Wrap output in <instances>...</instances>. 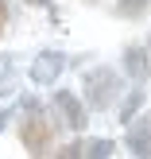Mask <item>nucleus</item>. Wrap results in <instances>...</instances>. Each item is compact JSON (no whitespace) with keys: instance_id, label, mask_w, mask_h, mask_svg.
<instances>
[{"instance_id":"nucleus-2","label":"nucleus","mask_w":151,"mask_h":159,"mask_svg":"<svg viewBox=\"0 0 151 159\" xmlns=\"http://www.w3.org/2000/svg\"><path fill=\"white\" fill-rule=\"evenodd\" d=\"M20 140H23V148H27L31 155H47L51 152L54 128H51V120H47V113L39 105H27V113H23V120H20Z\"/></svg>"},{"instance_id":"nucleus-8","label":"nucleus","mask_w":151,"mask_h":159,"mask_svg":"<svg viewBox=\"0 0 151 159\" xmlns=\"http://www.w3.org/2000/svg\"><path fill=\"white\" fill-rule=\"evenodd\" d=\"M140 105H144V89H132V93H128V101L120 105V120H124V124H132V120H136V113H140Z\"/></svg>"},{"instance_id":"nucleus-10","label":"nucleus","mask_w":151,"mask_h":159,"mask_svg":"<svg viewBox=\"0 0 151 159\" xmlns=\"http://www.w3.org/2000/svg\"><path fill=\"white\" fill-rule=\"evenodd\" d=\"M12 74V58H8V54H0V78H8Z\"/></svg>"},{"instance_id":"nucleus-1","label":"nucleus","mask_w":151,"mask_h":159,"mask_svg":"<svg viewBox=\"0 0 151 159\" xmlns=\"http://www.w3.org/2000/svg\"><path fill=\"white\" fill-rule=\"evenodd\" d=\"M82 89H85V101L93 105V113H105V109L116 105V97H120L124 82H120V74H116V70H109V66H93V70H85Z\"/></svg>"},{"instance_id":"nucleus-3","label":"nucleus","mask_w":151,"mask_h":159,"mask_svg":"<svg viewBox=\"0 0 151 159\" xmlns=\"http://www.w3.org/2000/svg\"><path fill=\"white\" fill-rule=\"evenodd\" d=\"M54 113L62 116V124H66L70 132H82L85 120H89L85 105L78 101V93H70V89H58V93H54Z\"/></svg>"},{"instance_id":"nucleus-6","label":"nucleus","mask_w":151,"mask_h":159,"mask_svg":"<svg viewBox=\"0 0 151 159\" xmlns=\"http://www.w3.org/2000/svg\"><path fill=\"white\" fill-rule=\"evenodd\" d=\"M124 74L132 78V82H144L151 74V51L147 47H124Z\"/></svg>"},{"instance_id":"nucleus-4","label":"nucleus","mask_w":151,"mask_h":159,"mask_svg":"<svg viewBox=\"0 0 151 159\" xmlns=\"http://www.w3.org/2000/svg\"><path fill=\"white\" fill-rule=\"evenodd\" d=\"M66 70V54L62 51H43L39 58H31V82L35 85H54Z\"/></svg>"},{"instance_id":"nucleus-12","label":"nucleus","mask_w":151,"mask_h":159,"mask_svg":"<svg viewBox=\"0 0 151 159\" xmlns=\"http://www.w3.org/2000/svg\"><path fill=\"white\" fill-rule=\"evenodd\" d=\"M8 116H12V113H0V128H4V124H8Z\"/></svg>"},{"instance_id":"nucleus-5","label":"nucleus","mask_w":151,"mask_h":159,"mask_svg":"<svg viewBox=\"0 0 151 159\" xmlns=\"http://www.w3.org/2000/svg\"><path fill=\"white\" fill-rule=\"evenodd\" d=\"M124 144H128L132 155H151V120L147 116H136L124 132Z\"/></svg>"},{"instance_id":"nucleus-7","label":"nucleus","mask_w":151,"mask_h":159,"mask_svg":"<svg viewBox=\"0 0 151 159\" xmlns=\"http://www.w3.org/2000/svg\"><path fill=\"white\" fill-rule=\"evenodd\" d=\"M147 4H151V0H116L113 12L120 16V20H136V16H144V12H147Z\"/></svg>"},{"instance_id":"nucleus-13","label":"nucleus","mask_w":151,"mask_h":159,"mask_svg":"<svg viewBox=\"0 0 151 159\" xmlns=\"http://www.w3.org/2000/svg\"><path fill=\"white\" fill-rule=\"evenodd\" d=\"M147 51H151V43H147Z\"/></svg>"},{"instance_id":"nucleus-11","label":"nucleus","mask_w":151,"mask_h":159,"mask_svg":"<svg viewBox=\"0 0 151 159\" xmlns=\"http://www.w3.org/2000/svg\"><path fill=\"white\" fill-rule=\"evenodd\" d=\"M4 23H8V4L0 0V35H4Z\"/></svg>"},{"instance_id":"nucleus-9","label":"nucleus","mask_w":151,"mask_h":159,"mask_svg":"<svg viewBox=\"0 0 151 159\" xmlns=\"http://www.w3.org/2000/svg\"><path fill=\"white\" fill-rule=\"evenodd\" d=\"M113 152H116L113 140H89V144H85V155H93V159H109Z\"/></svg>"}]
</instances>
